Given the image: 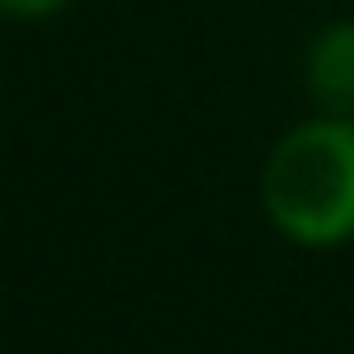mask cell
I'll return each instance as SVG.
<instances>
[{
  "label": "cell",
  "instance_id": "obj_1",
  "mask_svg": "<svg viewBox=\"0 0 354 354\" xmlns=\"http://www.w3.org/2000/svg\"><path fill=\"white\" fill-rule=\"evenodd\" d=\"M271 221L299 243H337L354 232V127L310 122L293 127L260 177Z\"/></svg>",
  "mask_w": 354,
  "mask_h": 354
},
{
  "label": "cell",
  "instance_id": "obj_2",
  "mask_svg": "<svg viewBox=\"0 0 354 354\" xmlns=\"http://www.w3.org/2000/svg\"><path fill=\"white\" fill-rule=\"evenodd\" d=\"M310 83L326 111L354 116V22H337L310 50Z\"/></svg>",
  "mask_w": 354,
  "mask_h": 354
},
{
  "label": "cell",
  "instance_id": "obj_3",
  "mask_svg": "<svg viewBox=\"0 0 354 354\" xmlns=\"http://www.w3.org/2000/svg\"><path fill=\"white\" fill-rule=\"evenodd\" d=\"M55 6H66V0H6V11H17V17H44Z\"/></svg>",
  "mask_w": 354,
  "mask_h": 354
}]
</instances>
